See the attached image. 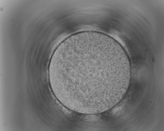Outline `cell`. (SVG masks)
I'll use <instances>...</instances> for the list:
<instances>
[{
  "label": "cell",
  "mask_w": 164,
  "mask_h": 131,
  "mask_svg": "<svg viewBox=\"0 0 164 131\" xmlns=\"http://www.w3.org/2000/svg\"><path fill=\"white\" fill-rule=\"evenodd\" d=\"M53 64L64 96L76 107L101 108L117 92L127 62L110 37L85 33L64 41L55 50Z\"/></svg>",
  "instance_id": "1"
}]
</instances>
